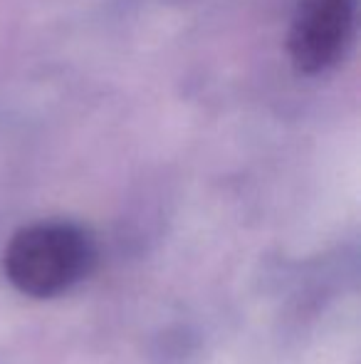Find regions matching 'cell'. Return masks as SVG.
<instances>
[{
  "instance_id": "6da1fadb",
  "label": "cell",
  "mask_w": 361,
  "mask_h": 364,
  "mask_svg": "<svg viewBox=\"0 0 361 364\" xmlns=\"http://www.w3.org/2000/svg\"><path fill=\"white\" fill-rule=\"evenodd\" d=\"M91 263L87 235L72 223L43 220L18 230L5 248V273L20 292L52 297L70 290Z\"/></svg>"
},
{
  "instance_id": "7a4b0ae2",
  "label": "cell",
  "mask_w": 361,
  "mask_h": 364,
  "mask_svg": "<svg viewBox=\"0 0 361 364\" xmlns=\"http://www.w3.org/2000/svg\"><path fill=\"white\" fill-rule=\"evenodd\" d=\"M354 23V0H299L289 28V55L299 73H322L342 55Z\"/></svg>"
}]
</instances>
